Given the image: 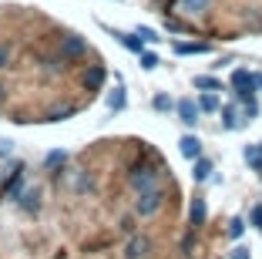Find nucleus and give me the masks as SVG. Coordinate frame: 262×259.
<instances>
[{
    "label": "nucleus",
    "mask_w": 262,
    "mask_h": 259,
    "mask_svg": "<svg viewBox=\"0 0 262 259\" xmlns=\"http://www.w3.org/2000/svg\"><path fill=\"white\" fill-rule=\"evenodd\" d=\"M162 206H165V189L162 185H158V189H148V192H138V198H135V215H138V219H151Z\"/></svg>",
    "instance_id": "f257e3e1"
},
{
    "label": "nucleus",
    "mask_w": 262,
    "mask_h": 259,
    "mask_svg": "<svg viewBox=\"0 0 262 259\" xmlns=\"http://www.w3.org/2000/svg\"><path fill=\"white\" fill-rule=\"evenodd\" d=\"M128 185H131L135 192L158 189V168H155V165H145V162L131 165V172H128Z\"/></svg>",
    "instance_id": "f03ea898"
},
{
    "label": "nucleus",
    "mask_w": 262,
    "mask_h": 259,
    "mask_svg": "<svg viewBox=\"0 0 262 259\" xmlns=\"http://www.w3.org/2000/svg\"><path fill=\"white\" fill-rule=\"evenodd\" d=\"M178 122L185 125V128H195L199 125V114H202V108H199V101H192V98H182L178 101Z\"/></svg>",
    "instance_id": "7ed1b4c3"
},
{
    "label": "nucleus",
    "mask_w": 262,
    "mask_h": 259,
    "mask_svg": "<svg viewBox=\"0 0 262 259\" xmlns=\"http://www.w3.org/2000/svg\"><path fill=\"white\" fill-rule=\"evenodd\" d=\"M249 125V118L246 114H239V108H222V128L225 131H239V128H246Z\"/></svg>",
    "instance_id": "20e7f679"
},
{
    "label": "nucleus",
    "mask_w": 262,
    "mask_h": 259,
    "mask_svg": "<svg viewBox=\"0 0 262 259\" xmlns=\"http://www.w3.org/2000/svg\"><path fill=\"white\" fill-rule=\"evenodd\" d=\"M178 152H182V158L199 162V158H202V142H199L195 135H182V142H178Z\"/></svg>",
    "instance_id": "39448f33"
},
{
    "label": "nucleus",
    "mask_w": 262,
    "mask_h": 259,
    "mask_svg": "<svg viewBox=\"0 0 262 259\" xmlns=\"http://www.w3.org/2000/svg\"><path fill=\"white\" fill-rule=\"evenodd\" d=\"M151 252V243L145 236H131V243L124 246V259H145Z\"/></svg>",
    "instance_id": "423d86ee"
},
{
    "label": "nucleus",
    "mask_w": 262,
    "mask_h": 259,
    "mask_svg": "<svg viewBox=\"0 0 262 259\" xmlns=\"http://www.w3.org/2000/svg\"><path fill=\"white\" fill-rule=\"evenodd\" d=\"M111 37H115L118 44L124 47V51H131V54H141V51H145V41H141L138 34H124V31H111Z\"/></svg>",
    "instance_id": "0eeeda50"
},
{
    "label": "nucleus",
    "mask_w": 262,
    "mask_h": 259,
    "mask_svg": "<svg viewBox=\"0 0 262 259\" xmlns=\"http://www.w3.org/2000/svg\"><path fill=\"white\" fill-rule=\"evenodd\" d=\"M81 54H88V44L81 37H61V61L64 57H81Z\"/></svg>",
    "instance_id": "6e6552de"
},
{
    "label": "nucleus",
    "mask_w": 262,
    "mask_h": 259,
    "mask_svg": "<svg viewBox=\"0 0 262 259\" xmlns=\"http://www.w3.org/2000/svg\"><path fill=\"white\" fill-rule=\"evenodd\" d=\"M171 51H175L178 57H188V54H208L212 47H208V44H195V41H175Z\"/></svg>",
    "instance_id": "1a4fd4ad"
},
{
    "label": "nucleus",
    "mask_w": 262,
    "mask_h": 259,
    "mask_svg": "<svg viewBox=\"0 0 262 259\" xmlns=\"http://www.w3.org/2000/svg\"><path fill=\"white\" fill-rule=\"evenodd\" d=\"M205 215H208L205 198H202V195H195V198H192V206H188V222H192V229H199L202 222H205Z\"/></svg>",
    "instance_id": "9d476101"
},
{
    "label": "nucleus",
    "mask_w": 262,
    "mask_h": 259,
    "mask_svg": "<svg viewBox=\"0 0 262 259\" xmlns=\"http://www.w3.org/2000/svg\"><path fill=\"white\" fill-rule=\"evenodd\" d=\"M208 4H212V0H175V7L182 10V14H188V17L205 14V10H208Z\"/></svg>",
    "instance_id": "9b49d317"
},
{
    "label": "nucleus",
    "mask_w": 262,
    "mask_h": 259,
    "mask_svg": "<svg viewBox=\"0 0 262 259\" xmlns=\"http://www.w3.org/2000/svg\"><path fill=\"white\" fill-rule=\"evenodd\" d=\"M20 182H24V172H20V168H17V172H10V178L4 182V189H0V198H14L17 189H20Z\"/></svg>",
    "instance_id": "f8f14e48"
},
{
    "label": "nucleus",
    "mask_w": 262,
    "mask_h": 259,
    "mask_svg": "<svg viewBox=\"0 0 262 259\" xmlns=\"http://www.w3.org/2000/svg\"><path fill=\"white\" fill-rule=\"evenodd\" d=\"M195 88H199V91H222V81H219V77H212V74H195Z\"/></svg>",
    "instance_id": "ddd939ff"
},
{
    "label": "nucleus",
    "mask_w": 262,
    "mask_h": 259,
    "mask_svg": "<svg viewBox=\"0 0 262 259\" xmlns=\"http://www.w3.org/2000/svg\"><path fill=\"white\" fill-rule=\"evenodd\" d=\"M37 198H40V189H37V185H34V189H24V192H20V206L27 209V212H34V209L40 206Z\"/></svg>",
    "instance_id": "4468645a"
},
{
    "label": "nucleus",
    "mask_w": 262,
    "mask_h": 259,
    "mask_svg": "<svg viewBox=\"0 0 262 259\" xmlns=\"http://www.w3.org/2000/svg\"><path fill=\"white\" fill-rule=\"evenodd\" d=\"M199 108H202V111H208V114H212V111H222V105H219V91H205L199 98Z\"/></svg>",
    "instance_id": "2eb2a0df"
},
{
    "label": "nucleus",
    "mask_w": 262,
    "mask_h": 259,
    "mask_svg": "<svg viewBox=\"0 0 262 259\" xmlns=\"http://www.w3.org/2000/svg\"><path fill=\"white\" fill-rule=\"evenodd\" d=\"M208 175H212V162L199 158V162H195V168H192V178H195V182H208Z\"/></svg>",
    "instance_id": "dca6fc26"
},
{
    "label": "nucleus",
    "mask_w": 262,
    "mask_h": 259,
    "mask_svg": "<svg viewBox=\"0 0 262 259\" xmlns=\"http://www.w3.org/2000/svg\"><path fill=\"white\" fill-rule=\"evenodd\" d=\"M124 105H128V98H124V88H121V84H118L115 91L108 94V108H111V111H121Z\"/></svg>",
    "instance_id": "f3484780"
},
{
    "label": "nucleus",
    "mask_w": 262,
    "mask_h": 259,
    "mask_svg": "<svg viewBox=\"0 0 262 259\" xmlns=\"http://www.w3.org/2000/svg\"><path fill=\"white\" fill-rule=\"evenodd\" d=\"M84 84L88 88H101V84H104V71L101 68H88L84 71Z\"/></svg>",
    "instance_id": "a211bd4d"
},
{
    "label": "nucleus",
    "mask_w": 262,
    "mask_h": 259,
    "mask_svg": "<svg viewBox=\"0 0 262 259\" xmlns=\"http://www.w3.org/2000/svg\"><path fill=\"white\" fill-rule=\"evenodd\" d=\"M151 108H155V111H171V108H178V105H175V101L168 98V94H155Z\"/></svg>",
    "instance_id": "6ab92c4d"
},
{
    "label": "nucleus",
    "mask_w": 262,
    "mask_h": 259,
    "mask_svg": "<svg viewBox=\"0 0 262 259\" xmlns=\"http://www.w3.org/2000/svg\"><path fill=\"white\" fill-rule=\"evenodd\" d=\"M242 232H246V219H239V215L229 219V236L232 239H242Z\"/></svg>",
    "instance_id": "aec40b11"
},
{
    "label": "nucleus",
    "mask_w": 262,
    "mask_h": 259,
    "mask_svg": "<svg viewBox=\"0 0 262 259\" xmlns=\"http://www.w3.org/2000/svg\"><path fill=\"white\" fill-rule=\"evenodd\" d=\"M138 57H141V68H145V71H155V68H158V54H155V51H141Z\"/></svg>",
    "instance_id": "412c9836"
},
{
    "label": "nucleus",
    "mask_w": 262,
    "mask_h": 259,
    "mask_svg": "<svg viewBox=\"0 0 262 259\" xmlns=\"http://www.w3.org/2000/svg\"><path fill=\"white\" fill-rule=\"evenodd\" d=\"M138 37L145 41V44H158V41H162V37H158V34L151 31V27H138Z\"/></svg>",
    "instance_id": "4be33fe9"
},
{
    "label": "nucleus",
    "mask_w": 262,
    "mask_h": 259,
    "mask_svg": "<svg viewBox=\"0 0 262 259\" xmlns=\"http://www.w3.org/2000/svg\"><path fill=\"white\" fill-rule=\"evenodd\" d=\"M249 222H252V226L259 229V236H262V206H255L252 212H249Z\"/></svg>",
    "instance_id": "5701e85b"
},
{
    "label": "nucleus",
    "mask_w": 262,
    "mask_h": 259,
    "mask_svg": "<svg viewBox=\"0 0 262 259\" xmlns=\"http://www.w3.org/2000/svg\"><path fill=\"white\" fill-rule=\"evenodd\" d=\"M10 155H14V145H10V142H0V162L10 158Z\"/></svg>",
    "instance_id": "b1692460"
},
{
    "label": "nucleus",
    "mask_w": 262,
    "mask_h": 259,
    "mask_svg": "<svg viewBox=\"0 0 262 259\" xmlns=\"http://www.w3.org/2000/svg\"><path fill=\"white\" fill-rule=\"evenodd\" d=\"M232 259H249V249L246 246H235V249H232Z\"/></svg>",
    "instance_id": "393cba45"
},
{
    "label": "nucleus",
    "mask_w": 262,
    "mask_h": 259,
    "mask_svg": "<svg viewBox=\"0 0 262 259\" xmlns=\"http://www.w3.org/2000/svg\"><path fill=\"white\" fill-rule=\"evenodd\" d=\"M7 57H10V54H7V47L0 44V68H7Z\"/></svg>",
    "instance_id": "a878e982"
},
{
    "label": "nucleus",
    "mask_w": 262,
    "mask_h": 259,
    "mask_svg": "<svg viewBox=\"0 0 262 259\" xmlns=\"http://www.w3.org/2000/svg\"><path fill=\"white\" fill-rule=\"evenodd\" d=\"M252 81H255V91L262 94V74H252Z\"/></svg>",
    "instance_id": "bb28decb"
},
{
    "label": "nucleus",
    "mask_w": 262,
    "mask_h": 259,
    "mask_svg": "<svg viewBox=\"0 0 262 259\" xmlns=\"http://www.w3.org/2000/svg\"><path fill=\"white\" fill-rule=\"evenodd\" d=\"M255 145H259V155H262V142H255Z\"/></svg>",
    "instance_id": "cd10ccee"
},
{
    "label": "nucleus",
    "mask_w": 262,
    "mask_h": 259,
    "mask_svg": "<svg viewBox=\"0 0 262 259\" xmlns=\"http://www.w3.org/2000/svg\"><path fill=\"white\" fill-rule=\"evenodd\" d=\"M0 94H4V84H0Z\"/></svg>",
    "instance_id": "c85d7f7f"
},
{
    "label": "nucleus",
    "mask_w": 262,
    "mask_h": 259,
    "mask_svg": "<svg viewBox=\"0 0 262 259\" xmlns=\"http://www.w3.org/2000/svg\"><path fill=\"white\" fill-rule=\"evenodd\" d=\"M259 178H262V168H259Z\"/></svg>",
    "instance_id": "c756f323"
}]
</instances>
